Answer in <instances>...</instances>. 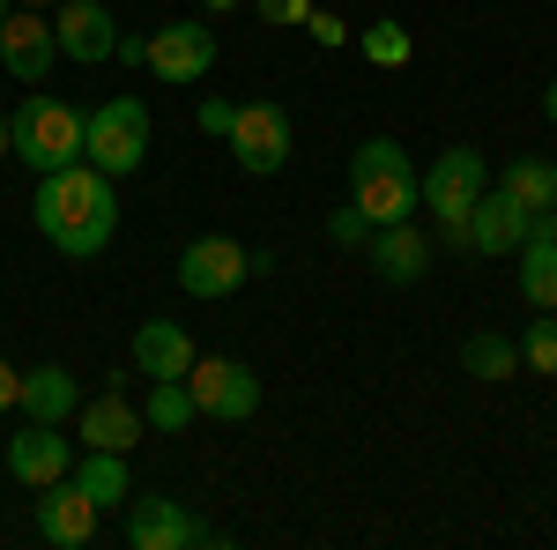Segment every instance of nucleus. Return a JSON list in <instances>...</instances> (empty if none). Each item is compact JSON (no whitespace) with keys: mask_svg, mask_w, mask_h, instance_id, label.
<instances>
[{"mask_svg":"<svg viewBox=\"0 0 557 550\" xmlns=\"http://www.w3.org/2000/svg\"><path fill=\"white\" fill-rule=\"evenodd\" d=\"M364 254H372V276H380V283H424L431 276V239L417 231V216H409V223H380V231L364 239Z\"/></svg>","mask_w":557,"mask_h":550,"instance_id":"obj_18","label":"nucleus"},{"mask_svg":"<svg viewBox=\"0 0 557 550\" xmlns=\"http://www.w3.org/2000/svg\"><path fill=\"white\" fill-rule=\"evenodd\" d=\"M327 239H335V246H364V239H372V223L357 216V201H343V209L327 216Z\"/></svg>","mask_w":557,"mask_h":550,"instance_id":"obj_27","label":"nucleus"},{"mask_svg":"<svg viewBox=\"0 0 557 550\" xmlns=\"http://www.w3.org/2000/svg\"><path fill=\"white\" fill-rule=\"evenodd\" d=\"M52 60H60L52 15L45 8H8V23H0V75L8 83H45Z\"/></svg>","mask_w":557,"mask_h":550,"instance_id":"obj_9","label":"nucleus"},{"mask_svg":"<svg viewBox=\"0 0 557 550\" xmlns=\"http://www.w3.org/2000/svg\"><path fill=\"white\" fill-rule=\"evenodd\" d=\"M253 276V254L238 246V239H194V246H178V291L186 297H231L238 283Z\"/></svg>","mask_w":557,"mask_h":550,"instance_id":"obj_8","label":"nucleus"},{"mask_svg":"<svg viewBox=\"0 0 557 550\" xmlns=\"http://www.w3.org/2000/svg\"><path fill=\"white\" fill-rule=\"evenodd\" d=\"M461 372H469V380H483V387L513 380V372H520V342L491 335V328H475V335L461 342Z\"/></svg>","mask_w":557,"mask_h":550,"instance_id":"obj_22","label":"nucleus"},{"mask_svg":"<svg viewBox=\"0 0 557 550\" xmlns=\"http://www.w3.org/2000/svg\"><path fill=\"white\" fill-rule=\"evenodd\" d=\"M141 417H149V431H186V424L201 417V410H194V387H186V380H149Z\"/></svg>","mask_w":557,"mask_h":550,"instance_id":"obj_24","label":"nucleus"},{"mask_svg":"<svg viewBox=\"0 0 557 550\" xmlns=\"http://www.w3.org/2000/svg\"><path fill=\"white\" fill-rule=\"evenodd\" d=\"M491 186V164H483V149H438L431 171L417 179V201H424L438 223H454V216L475 209V194Z\"/></svg>","mask_w":557,"mask_h":550,"instance_id":"obj_7","label":"nucleus"},{"mask_svg":"<svg viewBox=\"0 0 557 550\" xmlns=\"http://www.w3.org/2000/svg\"><path fill=\"white\" fill-rule=\"evenodd\" d=\"M75 468V439H60V424H23L15 439H8V476L23 484V491H45V484H60Z\"/></svg>","mask_w":557,"mask_h":550,"instance_id":"obj_12","label":"nucleus"},{"mask_svg":"<svg viewBox=\"0 0 557 550\" xmlns=\"http://www.w3.org/2000/svg\"><path fill=\"white\" fill-rule=\"evenodd\" d=\"M127 550H186L201 543V521L178 506V499H127Z\"/></svg>","mask_w":557,"mask_h":550,"instance_id":"obj_15","label":"nucleus"},{"mask_svg":"<svg viewBox=\"0 0 557 550\" xmlns=\"http://www.w3.org/2000/svg\"><path fill=\"white\" fill-rule=\"evenodd\" d=\"M8 149L38 171V179L60 171V164H83V112L60 105V97H45V89H30V97L8 112Z\"/></svg>","mask_w":557,"mask_h":550,"instance_id":"obj_3","label":"nucleus"},{"mask_svg":"<svg viewBox=\"0 0 557 550\" xmlns=\"http://www.w3.org/2000/svg\"><path fill=\"white\" fill-rule=\"evenodd\" d=\"M231 157L238 171H253V179H275V171L290 164V149H298V127H290V112L275 105V97H253V105H238L231 112Z\"/></svg>","mask_w":557,"mask_h":550,"instance_id":"obj_5","label":"nucleus"},{"mask_svg":"<svg viewBox=\"0 0 557 550\" xmlns=\"http://www.w3.org/2000/svg\"><path fill=\"white\" fill-rule=\"evenodd\" d=\"M215 68V30L209 23H157L149 30V75L157 83H201Z\"/></svg>","mask_w":557,"mask_h":550,"instance_id":"obj_10","label":"nucleus"},{"mask_svg":"<svg viewBox=\"0 0 557 550\" xmlns=\"http://www.w3.org/2000/svg\"><path fill=\"white\" fill-rule=\"evenodd\" d=\"M543 112H550V127H557V83H550V89H543Z\"/></svg>","mask_w":557,"mask_h":550,"instance_id":"obj_33","label":"nucleus"},{"mask_svg":"<svg viewBox=\"0 0 557 550\" xmlns=\"http://www.w3.org/2000/svg\"><path fill=\"white\" fill-rule=\"evenodd\" d=\"M253 8H260V23H290V30L312 15V0H253Z\"/></svg>","mask_w":557,"mask_h":550,"instance_id":"obj_30","label":"nucleus"},{"mask_svg":"<svg viewBox=\"0 0 557 550\" xmlns=\"http://www.w3.org/2000/svg\"><path fill=\"white\" fill-rule=\"evenodd\" d=\"M513 260H520V297L535 313H557V239L543 231V216H535V231H528V246Z\"/></svg>","mask_w":557,"mask_h":550,"instance_id":"obj_21","label":"nucleus"},{"mask_svg":"<svg viewBox=\"0 0 557 550\" xmlns=\"http://www.w3.org/2000/svg\"><path fill=\"white\" fill-rule=\"evenodd\" d=\"M38 536L52 550H83L89 536H97V506L83 499L75 476H60V484H45V491H38Z\"/></svg>","mask_w":557,"mask_h":550,"instance_id":"obj_16","label":"nucleus"},{"mask_svg":"<svg viewBox=\"0 0 557 550\" xmlns=\"http://www.w3.org/2000/svg\"><path fill=\"white\" fill-rule=\"evenodd\" d=\"M141 431H149V417L134 410L120 387H112V394H83V410H75V439H83V447H104V454H134Z\"/></svg>","mask_w":557,"mask_h":550,"instance_id":"obj_14","label":"nucleus"},{"mask_svg":"<svg viewBox=\"0 0 557 550\" xmlns=\"http://www.w3.org/2000/svg\"><path fill=\"white\" fill-rule=\"evenodd\" d=\"M498 186H506L513 201H528L535 216H550V209H557V164H550V157H513Z\"/></svg>","mask_w":557,"mask_h":550,"instance_id":"obj_23","label":"nucleus"},{"mask_svg":"<svg viewBox=\"0 0 557 550\" xmlns=\"http://www.w3.org/2000/svg\"><path fill=\"white\" fill-rule=\"evenodd\" d=\"M8 8H15V0H0V23H8Z\"/></svg>","mask_w":557,"mask_h":550,"instance_id":"obj_38","label":"nucleus"},{"mask_svg":"<svg viewBox=\"0 0 557 550\" xmlns=\"http://www.w3.org/2000/svg\"><path fill=\"white\" fill-rule=\"evenodd\" d=\"M305 30H312V45H349V23H343V15H327V8H312Z\"/></svg>","mask_w":557,"mask_h":550,"instance_id":"obj_28","label":"nucleus"},{"mask_svg":"<svg viewBox=\"0 0 557 550\" xmlns=\"http://www.w3.org/2000/svg\"><path fill=\"white\" fill-rule=\"evenodd\" d=\"M520 365H535V372H550V380H557V313H535V320H528V335H520Z\"/></svg>","mask_w":557,"mask_h":550,"instance_id":"obj_26","label":"nucleus"},{"mask_svg":"<svg viewBox=\"0 0 557 550\" xmlns=\"http://www.w3.org/2000/svg\"><path fill=\"white\" fill-rule=\"evenodd\" d=\"M30 223L45 246H60L67 260H97L120 239V179H104L97 164H60L38 179L30 194Z\"/></svg>","mask_w":557,"mask_h":550,"instance_id":"obj_1","label":"nucleus"},{"mask_svg":"<svg viewBox=\"0 0 557 550\" xmlns=\"http://www.w3.org/2000/svg\"><path fill=\"white\" fill-rule=\"evenodd\" d=\"M75 484H83V499L97 513H120L134 499V476H127V454H104V447H83V462L67 468Z\"/></svg>","mask_w":557,"mask_h":550,"instance_id":"obj_20","label":"nucleus"},{"mask_svg":"<svg viewBox=\"0 0 557 550\" xmlns=\"http://www.w3.org/2000/svg\"><path fill=\"white\" fill-rule=\"evenodd\" d=\"M149 157V105L141 97H104L97 112H83V164L104 179H127Z\"/></svg>","mask_w":557,"mask_h":550,"instance_id":"obj_4","label":"nucleus"},{"mask_svg":"<svg viewBox=\"0 0 557 550\" xmlns=\"http://www.w3.org/2000/svg\"><path fill=\"white\" fill-rule=\"evenodd\" d=\"M349 201H357V216L372 231L417 216V164L401 157V142H386V134L357 142V157H349Z\"/></svg>","mask_w":557,"mask_h":550,"instance_id":"obj_2","label":"nucleus"},{"mask_svg":"<svg viewBox=\"0 0 557 550\" xmlns=\"http://www.w3.org/2000/svg\"><path fill=\"white\" fill-rule=\"evenodd\" d=\"M15 8H52V0H15Z\"/></svg>","mask_w":557,"mask_h":550,"instance_id":"obj_37","label":"nucleus"},{"mask_svg":"<svg viewBox=\"0 0 557 550\" xmlns=\"http://www.w3.org/2000/svg\"><path fill=\"white\" fill-rule=\"evenodd\" d=\"M112 60H120V68H149V38H134V30H120V45H112Z\"/></svg>","mask_w":557,"mask_h":550,"instance_id":"obj_31","label":"nucleus"},{"mask_svg":"<svg viewBox=\"0 0 557 550\" xmlns=\"http://www.w3.org/2000/svg\"><path fill=\"white\" fill-rule=\"evenodd\" d=\"M127 357H134V372H141V380H186L201 350H194V335H186L178 320H141L134 342H127Z\"/></svg>","mask_w":557,"mask_h":550,"instance_id":"obj_17","label":"nucleus"},{"mask_svg":"<svg viewBox=\"0 0 557 550\" xmlns=\"http://www.w3.org/2000/svg\"><path fill=\"white\" fill-rule=\"evenodd\" d=\"M15 394H23V372H15V365H0V410H15Z\"/></svg>","mask_w":557,"mask_h":550,"instance_id":"obj_32","label":"nucleus"},{"mask_svg":"<svg viewBox=\"0 0 557 550\" xmlns=\"http://www.w3.org/2000/svg\"><path fill=\"white\" fill-rule=\"evenodd\" d=\"M186 387H194V410L215 424H246L260 410V372L238 365V357H194Z\"/></svg>","mask_w":557,"mask_h":550,"instance_id":"obj_6","label":"nucleus"},{"mask_svg":"<svg viewBox=\"0 0 557 550\" xmlns=\"http://www.w3.org/2000/svg\"><path fill=\"white\" fill-rule=\"evenodd\" d=\"M231 112H238V105H223V97H201V105H194V127H201V134H231Z\"/></svg>","mask_w":557,"mask_h":550,"instance_id":"obj_29","label":"nucleus"},{"mask_svg":"<svg viewBox=\"0 0 557 550\" xmlns=\"http://www.w3.org/2000/svg\"><path fill=\"white\" fill-rule=\"evenodd\" d=\"M201 8H209V15H231V8H238V0H201Z\"/></svg>","mask_w":557,"mask_h":550,"instance_id":"obj_34","label":"nucleus"},{"mask_svg":"<svg viewBox=\"0 0 557 550\" xmlns=\"http://www.w3.org/2000/svg\"><path fill=\"white\" fill-rule=\"evenodd\" d=\"M543 231H550V239H557V209H550V216H543Z\"/></svg>","mask_w":557,"mask_h":550,"instance_id":"obj_36","label":"nucleus"},{"mask_svg":"<svg viewBox=\"0 0 557 550\" xmlns=\"http://www.w3.org/2000/svg\"><path fill=\"white\" fill-rule=\"evenodd\" d=\"M357 52H364L372 68H401V60H409V30H401V23H364V30H357Z\"/></svg>","mask_w":557,"mask_h":550,"instance_id":"obj_25","label":"nucleus"},{"mask_svg":"<svg viewBox=\"0 0 557 550\" xmlns=\"http://www.w3.org/2000/svg\"><path fill=\"white\" fill-rule=\"evenodd\" d=\"M0 157H15V149H8V112H0Z\"/></svg>","mask_w":557,"mask_h":550,"instance_id":"obj_35","label":"nucleus"},{"mask_svg":"<svg viewBox=\"0 0 557 550\" xmlns=\"http://www.w3.org/2000/svg\"><path fill=\"white\" fill-rule=\"evenodd\" d=\"M15 410L38 417V424H75V410H83V380H75L67 365H38V372H23Z\"/></svg>","mask_w":557,"mask_h":550,"instance_id":"obj_19","label":"nucleus"},{"mask_svg":"<svg viewBox=\"0 0 557 550\" xmlns=\"http://www.w3.org/2000/svg\"><path fill=\"white\" fill-rule=\"evenodd\" d=\"M528 231H535V209H528V201H513L506 186H483V194H475V209H469V239H475V254L513 260L520 246H528Z\"/></svg>","mask_w":557,"mask_h":550,"instance_id":"obj_13","label":"nucleus"},{"mask_svg":"<svg viewBox=\"0 0 557 550\" xmlns=\"http://www.w3.org/2000/svg\"><path fill=\"white\" fill-rule=\"evenodd\" d=\"M52 38H60V60H75V68H104L112 45H120V23H112L104 0H60Z\"/></svg>","mask_w":557,"mask_h":550,"instance_id":"obj_11","label":"nucleus"}]
</instances>
